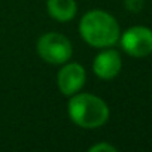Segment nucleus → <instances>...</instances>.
Wrapping results in <instances>:
<instances>
[{
  "label": "nucleus",
  "instance_id": "6",
  "mask_svg": "<svg viewBox=\"0 0 152 152\" xmlns=\"http://www.w3.org/2000/svg\"><path fill=\"white\" fill-rule=\"evenodd\" d=\"M122 67V60L121 55L116 49L110 48H103L102 52H99L93 61V70L97 78L110 81L119 75Z\"/></svg>",
  "mask_w": 152,
  "mask_h": 152
},
{
  "label": "nucleus",
  "instance_id": "8",
  "mask_svg": "<svg viewBox=\"0 0 152 152\" xmlns=\"http://www.w3.org/2000/svg\"><path fill=\"white\" fill-rule=\"evenodd\" d=\"M90 152H116V148L107 142H100V143H96L93 146H90L88 149Z\"/></svg>",
  "mask_w": 152,
  "mask_h": 152
},
{
  "label": "nucleus",
  "instance_id": "9",
  "mask_svg": "<svg viewBox=\"0 0 152 152\" xmlns=\"http://www.w3.org/2000/svg\"><path fill=\"white\" fill-rule=\"evenodd\" d=\"M124 3L130 12H139V11H142V8L145 5V0H125Z\"/></svg>",
  "mask_w": 152,
  "mask_h": 152
},
{
  "label": "nucleus",
  "instance_id": "2",
  "mask_svg": "<svg viewBox=\"0 0 152 152\" xmlns=\"http://www.w3.org/2000/svg\"><path fill=\"white\" fill-rule=\"evenodd\" d=\"M67 113L73 124L85 130L104 125L109 119V106L103 99L90 93H76L70 96Z\"/></svg>",
  "mask_w": 152,
  "mask_h": 152
},
{
  "label": "nucleus",
  "instance_id": "1",
  "mask_svg": "<svg viewBox=\"0 0 152 152\" xmlns=\"http://www.w3.org/2000/svg\"><path fill=\"white\" fill-rule=\"evenodd\" d=\"M81 37L93 48H110L118 43L121 28L115 17L102 9L88 11L79 21Z\"/></svg>",
  "mask_w": 152,
  "mask_h": 152
},
{
  "label": "nucleus",
  "instance_id": "3",
  "mask_svg": "<svg viewBox=\"0 0 152 152\" xmlns=\"http://www.w3.org/2000/svg\"><path fill=\"white\" fill-rule=\"evenodd\" d=\"M36 51L42 61L58 66L70 60L73 54V46H72V42L64 34L57 33V31H49L39 37Z\"/></svg>",
  "mask_w": 152,
  "mask_h": 152
},
{
  "label": "nucleus",
  "instance_id": "4",
  "mask_svg": "<svg viewBox=\"0 0 152 152\" xmlns=\"http://www.w3.org/2000/svg\"><path fill=\"white\" fill-rule=\"evenodd\" d=\"M122 49L134 58H145L152 54V30L136 26L125 30L119 37Z\"/></svg>",
  "mask_w": 152,
  "mask_h": 152
},
{
  "label": "nucleus",
  "instance_id": "5",
  "mask_svg": "<svg viewBox=\"0 0 152 152\" xmlns=\"http://www.w3.org/2000/svg\"><path fill=\"white\" fill-rule=\"evenodd\" d=\"M87 81V72L79 63H64L57 73V87L61 94L70 97L79 93Z\"/></svg>",
  "mask_w": 152,
  "mask_h": 152
},
{
  "label": "nucleus",
  "instance_id": "7",
  "mask_svg": "<svg viewBox=\"0 0 152 152\" xmlns=\"http://www.w3.org/2000/svg\"><path fill=\"white\" fill-rule=\"evenodd\" d=\"M46 11L49 17L58 23H69L76 17V0H46Z\"/></svg>",
  "mask_w": 152,
  "mask_h": 152
}]
</instances>
